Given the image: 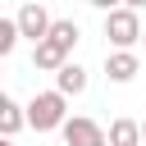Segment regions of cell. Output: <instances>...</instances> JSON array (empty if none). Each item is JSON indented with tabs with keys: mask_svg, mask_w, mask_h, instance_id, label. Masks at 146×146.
<instances>
[{
	"mask_svg": "<svg viewBox=\"0 0 146 146\" xmlns=\"http://www.w3.org/2000/svg\"><path fill=\"white\" fill-rule=\"evenodd\" d=\"M110 146H146L141 141V123L137 119H114L110 123Z\"/></svg>",
	"mask_w": 146,
	"mask_h": 146,
	"instance_id": "cell-9",
	"label": "cell"
},
{
	"mask_svg": "<svg viewBox=\"0 0 146 146\" xmlns=\"http://www.w3.org/2000/svg\"><path fill=\"white\" fill-rule=\"evenodd\" d=\"M141 41H146V36H141Z\"/></svg>",
	"mask_w": 146,
	"mask_h": 146,
	"instance_id": "cell-16",
	"label": "cell"
},
{
	"mask_svg": "<svg viewBox=\"0 0 146 146\" xmlns=\"http://www.w3.org/2000/svg\"><path fill=\"white\" fill-rule=\"evenodd\" d=\"M23 123H27V110H23L14 96H0V132H5V137H14Z\"/></svg>",
	"mask_w": 146,
	"mask_h": 146,
	"instance_id": "cell-8",
	"label": "cell"
},
{
	"mask_svg": "<svg viewBox=\"0 0 146 146\" xmlns=\"http://www.w3.org/2000/svg\"><path fill=\"white\" fill-rule=\"evenodd\" d=\"M105 36H110V46L114 50H132L146 32H141V18H137V9H114V14H105Z\"/></svg>",
	"mask_w": 146,
	"mask_h": 146,
	"instance_id": "cell-2",
	"label": "cell"
},
{
	"mask_svg": "<svg viewBox=\"0 0 146 146\" xmlns=\"http://www.w3.org/2000/svg\"><path fill=\"white\" fill-rule=\"evenodd\" d=\"M141 141H146V123H141Z\"/></svg>",
	"mask_w": 146,
	"mask_h": 146,
	"instance_id": "cell-15",
	"label": "cell"
},
{
	"mask_svg": "<svg viewBox=\"0 0 146 146\" xmlns=\"http://www.w3.org/2000/svg\"><path fill=\"white\" fill-rule=\"evenodd\" d=\"M14 18H18V32H23V36H32V46H41V41L50 36V27H55V18L46 14V5H41V0L18 5V14H14Z\"/></svg>",
	"mask_w": 146,
	"mask_h": 146,
	"instance_id": "cell-3",
	"label": "cell"
},
{
	"mask_svg": "<svg viewBox=\"0 0 146 146\" xmlns=\"http://www.w3.org/2000/svg\"><path fill=\"white\" fill-rule=\"evenodd\" d=\"M32 64H36V68H46V73H59V68L68 64V50H64V46H55V41L46 36L41 46H32Z\"/></svg>",
	"mask_w": 146,
	"mask_h": 146,
	"instance_id": "cell-6",
	"label": "cell"
},
{
	"mask_svg": "<svg viewBox=\"0 0 146 146\" xmlns=\"http://www.w3.org/2000/svg\"><path fill=\"white\" fill-rule=\"evenodd\" d=\"M68 96L64 91H36L32 100H27V123L36 128V132H55V128H64L68 123Z\"/></svg>",
	"mask_w": 146,
	"mask_h": 146,
	"instance_id": "cell-1",
	"label": "cell"
},
{
	"mask_svg": "<svg viewBox=\"0 0 146 146\" xmlns=\"http://www.w3.org/2000/svg\"><path fill=\"white\" fill-rule=\"evenodd\" d=\"M123 5H128V9H141V5H146V0H123Z\"/></svg>",
	"mask_w": 146,
	"mask_h": 146,
	"instance_id": "cell-13",
	"label": "cell"
},
{
	"mask_svg": "<svg viewBox=\"0 0 146 146\" xmlns=\"http://www.w3.org/2000/svg\"><path fill=\"white\" fill-rule=\"evenodd\" d=\"M59 132H64V146H110V132H105L96 119H82V114L68 119Z\"/></svg>",
	"mask_w": 146,
	"mask_h": 146,
	"instance_id": "cell-4",
	"label": "cell"
},
{
	"mask_svg": "<svg viewBox=\"0 0 146 146\" xmlns=\"http://www.w3.org/2000/svg\"><path fill=\"white\" fill-rule=\"evenodd\" d=\"M0 146H14V137H5V141H0Z\"/></svg>",
	"mask_w": 146,
	"mask_h": 146,
	"instance_id": "cell-14",
	"label": "cell"
},
{
	"mask_svg": "<svg viewBox=\"0 0 146 146\" xmlns=\"http://www.w3.org/2000/svg\"><path fill=\"white\" fill-rule=\"evenodd\" d=\"M55 91H64V96H82V91H87V68L68 59V64L55 73Z\"/></svg>",
	"mask_w": 146,
	"mask_h": 146,
	"instance_id": "cell-7",
	"label": "cell"
},
{
	"mask_svg": "<svg viewBox=\"0 0 146 146\" xmlns=\"http://www.w3.org/2000/svg\"><path fill=\"white\" fill-rule=\"evenodd\" d=\"M78 36H82V27H78L73 18H55V27H50V41H55V46L73 50V46H78Z\"/></svg>",
	"mask_w": 146,
	"mask_h": 146,
	"instance_id": "cell-10",
	"label": "cell"
},
{
	"mask_svg": "<svg viewBox=\"0 0 146 146\" xmlns=\"http://www.w3.org/2000/svg\"><path fill=\"white\" fill-rule=\"evenodd\" d=\"M87 5H96V9H105V14H114V9H123V0H87Z\"/></svg>",
	"mask_w": 146,
	"mask_h": 146,
	"instance_id": "cell-12",
	"label": "cell"
},
{
	"mask_svg": "<svg viewBox=\"0 0 146 146\" xmlns=\"http://www.w3.org/2000/svg\"><path fill=\"white\" fill-rule=\"evenodd\" d=\"M137 68H141V59H137L132 50H114V55H105V78H110V82H132Z\"/></svg>",
	"mask_w": 146,
	"mask_h": 146,
	"instance_id": "cell-5",
	"label": "cell"
},
{
	"mask_svg": "<svg viewBox=\"0 0 146 146\" xmlns=\"http://www.w3.org/2000/svg\"><path fill=\"white\" fill-rule=\"evenodd\" d=\"M18 18H0V55H14V46H18Z\"/></svg>",
	"mask_w": 146,
	"mask_h": 146,
	"instance_id": "cell-11",
	"label": "cell"
}]
</instances>
